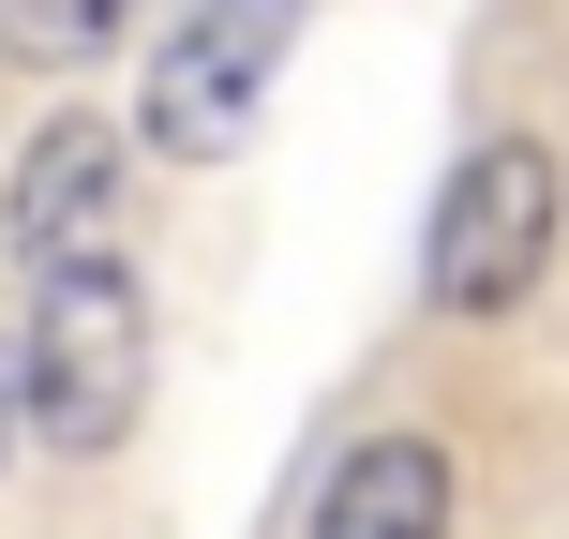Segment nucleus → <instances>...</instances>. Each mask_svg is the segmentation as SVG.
<instances>
[{"mask_svg":"<svg viewBox=\"0 0 569 539\" xmlns=\"http://www.w3.org/2000/svg\"><path fill=\"white\" fill-rule=\"evenodd\" d=\"M284 16L300 0H180L166 46H150L136 76V136L166 150V166H226L240 136H256L270 76H284Z\"/></svg>","mask_w":569,"mask_h":539,"instance_id":"nucleus-3","label":"nucleus"},{"mask_svg":"<svg viewBox=\"0 0 569 539\" xmlns=\"http://www.w3.org/2000/svg\"><path fill=\"white\" fill-rule=\"evenodd\" d=\"M450 510H465V480L435 435H360L315 495V539H450Z\"/></svg>","mask_w":569,"mask_h":539,"instance_id":"nucleus-5","label":"nucleus"},{"mask_svg":"<svg viewBox=\"0 0 569 539\" xmlns=\"http://www.w3.org/2000/svg\"><path fill=\"white\" fill-rule=\"evenodd\" d=\"M16 435H30V390H16V330H0V465H16Z\"/></svg>","mask_w":569,"mask_h":539,"instance_id":"nucleus-7","label":"nucleus"},{"mask_svg":"<svg viewBox=\"0 0 569 539\" xmlns=\"http://www.w3.org/2000/svg\"><path fill=\"white\" fill-rule=\"evenodd\" d=\"M120 226H136V180H120V136L106 120H46V136L16 150V196H0V240H16V270H106Z\"/></svg>","mask_w":569,"mask_h":539,"instance_id":"nucleus-4","label":"nucleus"},{"mask_svg":"<svg viewBox=\"0 0 569 539\" xmlns=\"http://www.w3.org/2000/svg\"><path fill=\"white\" fill-rule=\"evenodd\" d=\"M120 30H136V0H0V60H30V76H76Z\"/></svg>","mask_w":569,"mask_h":539,"instance_id":"nucleus-6","label":"nucleus"},{"mask_svg":"<svg viewBox=\"0 0 569 539\" xmlns=\"http://www.w3.org/2000/svg\"><path fill=\"white\" fill-rule=\"evenodd\" d=\"M555 270V150L540 136H495L450 166V196H435L420 226V300L465 315V330H495V315H525Z\"/></svg>","mask_w":569,"mask_h":539,"instance_id":"nucleus-2","label":"nucleus"},{"mask_svg":"<svg viewBox=\"0 0 569 539\" xmlns=\"http://www.w3.org/2000/svg\"><path fill=\"white\" fill-rule=\"evenodd\" d=\"M16 390H30V435H46L60 465H106L120 435L150 420V300H136V256L46 270V285H30Z\"/></svg>","mask_w":569,"mask_h":539,"instance_id":"nucleus-1","label":"nucleus"}]
</instances>
